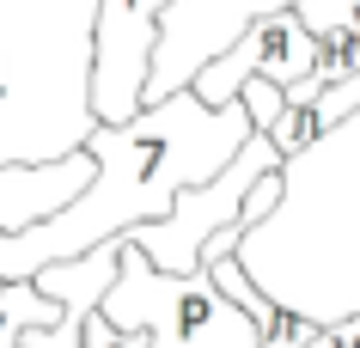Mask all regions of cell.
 <instances>
[{
  "label": "cell",
  "mask_w": 360,
  "mask_h": 348,
  "mask_svg": "<svg viewBox=\"0 0 360 348\" xmlns=\"http://www.w3.org/2000/svg\"><path fill=\"white\" fill-rule=\"evenodd\" d=\"M250 135L257 116L245 98L214 110L195 86L165 104H147L134 122H98L86 141V153L98 159L92 190L31 232H0V281H37L49 263L86 257L110 238H129L147 220H165L177 195L220 177L250 147Z\"/></svg>",
  "instance_id": "obj_1"
},
{
  "label": "cell",
  "mask_w": 360,
  "mask_h": 348,
  "mask_svg": "<svg viewBox=\"0 0 360 348\" xmlns=\"http://www.w3.org/2000/svg\"><path fill=\"white\" fill-rule=\"evenodd\" d=\"M98 311L122 330H147L153 348H263L257 318L208 269L165 275L134 238H122V281Z\"/></svg>",
  "instance_id": "obj_2"
},
{
  "label": "cell",
  "mask_w": 360,
  "mask_h": 348,
  "mask_svg": "<svg viewBox=\"0 0 360 348\" xmlns=\"http://www.w3.org/2000/svg\"><path fill=\"white\" fill-rule=\"evenodd\" d=\"M281 159H287V153H281L269 135H250V147L232 159L220 177L184 190V195H177V208H171L165 220H147V226H134L129 238H134V245H141V251H147L165 275H195V269H202V257H208V238H214L220 226L238 220V208L250 202V190H257L263 177L281 172Z\"/></svg>",
  "instance_id": "obj_3"
},
{
  "label": "cell",
  "mask_w": 360,
  "mask_h": 348,
  "mask_svg": "<svg viewBox=\"0 0 360 348\" xmlns=\"http://www.w3.org/2000/svg\"><path fill=\"white\" fill-rule=\"evenodd\" d=\"M300 0H171V13L159 19V56H153V86L147 104H165L184 86H195V74L214 56H226L263 13H287Z\"/></svg>",
  "instance_id": "obj_4"
},
{
  "label": "cell",
  "mask_w": 360,
  "mask_h": 348,
  "mask_svg": "<svg viewBox=\"0 0 360 348\" xmlns=\"http://www.w3.org/2000/svg\"><path fill=\"white\" fill-rule=\"evenodd\" d=\"M318 56H323L318 37L305 31V19L293 6H287V13H263L226 56H214L208 67L195 74V92H202V104H214V110L238 104V92H245L250 79H275L281 92H293L300 79L318 74Z\"/></svg>",
  "instance_id": "obj_5"
},
{
  "label": "cell",
  "mask_w": 360,
  "mask_h": 348,
  "mask_svg": "<svg viewBox=\"0 0 360 348\" xmlns=\"http://www.w3.org/2000/svg\"><path fill=\"white\" fill-rule=\"evenodd\" d=\"M98 159L79 147L68 159H37V165H0V232H31L56 220L68 202L92 190Z\"/></svg>",
  "instance_id": "obj_6"
},
{
  "label": "cell",
  "mask_w": 360,
  "mask_h": 348,
  "mask_svg": "<svg viewBox=\"0 0 360 348\" xmlns=\"http://www.w3.org/2000/svg\"><path fill=\"white\" fill-rule=\"evenodd\" d=\"M116 281H122V238H110V245H98V251H86V257H68V263H49V269L37 275V288L49 293V299L79 306V311H98L110 299Z\"/></svg>",
  "instance_id": "obj_7"
},
{
  "label": "cell",
  "mask_w": 360,
  "mask_h": 348,
  "mask_svg": "<svg viewBox=\"0 0 360 348\" xmlns=\"http://www.w3.org/2000/svg\"><path fill=\"white\" fill-rule=\"evenodd\" d=\"M68 318L61 299L37 288V281H0V348H25L31 330H49Z\"/></svg>",
  "instance_id": "obj_8"
},
{
  "label": "cell",
  "mask_w": 360,
  "mask_h": 348,
  "mask_svg": "<svg viewBox=\"0 0 360 348\" xmlns=\"http://www.w3.org/2000/svg\"><path fill=\"white\" fill-rule=\"evenodd\" d=\"M305 19V31L311 37H348V43H360V0H300L293 6Z\"/></svg>",
  "instance_id": "obj_9"
},
{
  "label": "cell",
  "mask_w": 360,
  "mask_h": 348,
  "mask_svg": "<svg viewBox=\"0 0 360 348\" xmlns=\"http://www.w3.org/2000/svg\"><path fill=\"white\" fill-rule=\"evenodd\" d=\"M86 348H153V336L147 330H122V324H110L104 311H92V318H86Z\"/></svg>",
  "instance_id": "obj_10"
},
{
  "label": "cell",
  "mask_w": 360,
  "mask_h": 348,
  "mask_svg": "<svg viewBox=\"0 0 360 348\" xmlns=\"http://www.w3.org/2000/svg\"><path fill=\"white\" fill-rule=\"evenodd\" d=\"M305 348H360V318H342V324H323Z\"/></svg>",
  "instance_id": "obj_11"
}]
</instances>
